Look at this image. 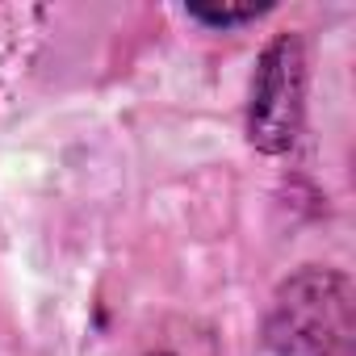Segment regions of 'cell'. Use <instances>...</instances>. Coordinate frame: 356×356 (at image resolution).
<instances>
[{"mask_svg":"<svg viewBox=\"0 0 356 356\" xmlns=\"http://www.w3.org/2000/svg\"><path fill=\"white\" fill-rule=\"evenodd\" d=\"M264 343L277 356H331L352 343V285L331 268L293 273L268 306Z\"/></svg>","mask_w":356,"mask_h":356,"instance_id":"cell-1","label":"cell"},{"mask_svg":"<svg viewBox=\"0 0 356 356\" xmlns=\"http://www.w3.org/2000/svg\"><path fill=\"white\" fill-rule=\"evenodd\" d=\"M302 109H306V51L302 38L281 34L277 42L264 47L252 80L248 138L268 155L289 151L302 130Z\"/></svg>","mask_w":356,"mask_h":356,"instance_id":"cell-2","label":"cell"},{"mask_svg":"<svg viewBox=\"0 0 356 356\" xmlns=\"http://www.w3.org/2000/svg\"><path fill=\"white\" fill-rule=\"evenodd\" d=\"M260 13H268V5H189V17H197V22L214 26V30L256 22Z\"/></svg>","mask_w":356,"mask_h":356,"instance_id":"cell-3","label":"cell"},{"mask_svg":"<svg viewBox=\"0 0 356 356\" xmlns=\"http://www.w3.org/2000/svg\"><path fill=\"white\" fill-rule=\"evenodd\" d=\"M331 356H348V352H331Z\"/></svg>","mask_w":356,"mask_h":356,"instance_id":"cell-4","label":"cell"},{"mask_svg":"<svg viewBox=\"0 0 356 356\" xmlns=\"http://www.w3.org/2000/svg\"><path fill=\"white\" fill-rule=\"evenodd\" d=\"M155 356H168V352H155Z\"/></svg>","mask_w":356,"mask_h":356,"instance_id":"cell-5","label":"cell"}]
</instances>
